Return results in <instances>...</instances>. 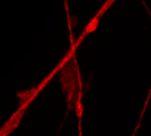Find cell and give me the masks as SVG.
I'll list each match as a JSON object with an SVG mask.
<instances>
[{"instance_id":"cell-1","label":"cell","mask_w":151,"mask_h":136,"mask_svg":"<svg viewBox=\"0 0 151 136\" xmlns=\"http://www.w3.org/2000/svg\"><path fill=\"white\" fill-rule=\"evenodd\" d=\"M60 83L63 88V92L66 94L67 101L69 104H74L77 100L78 94V73L76 66L73 61H70L66 65L60 73Z\"/></svg>"}]
</instances>
